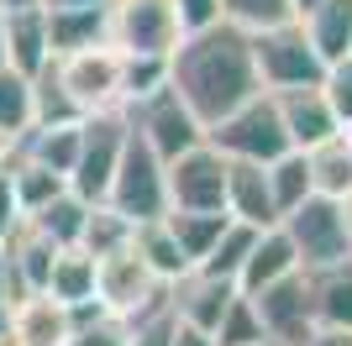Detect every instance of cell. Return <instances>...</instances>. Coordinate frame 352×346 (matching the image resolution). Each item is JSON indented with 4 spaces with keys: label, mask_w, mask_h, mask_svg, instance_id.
I'll return each instance as SVG.
<instances>
[{
    "label": "cell",
    "mask_w": 352,
    "mask_h": 346,
    "mask_svg": "<svg viewBox=\"0 0 352 346\" xmlns=\"http://www.w3.org/2000/svg\"><path fill=\"white\" fill-rule=\"evenodd\" d=\"M168 84L210 131L226 111H236L242 100H252L263 89L258 63H252V32L226 21V16L200 32H184L179 47L168 53Z\"/></svg>",
    "instance_id": "6da1fadb"
},
{
    "label": "cell",
    "mask_w": 352,
    "mask_h": 346,
    "mask_svg": "<svg viewBox=\"0 0 352 346\" xmlns=\"http://www.w3.org/2000/svg\"><path fill=\"white\" fill-rule=\"evenodd\" d=\"M252 63H258V84H263L268 95L300 89V84H321V73H326V58L316 53V43L305 37L300 16H284L274 27L252 32Z\"/></svg>",
    "instance_id": "7a4b0ae2"
},
{
    "label": "cell",
    "mask_w": 352,
    "mask_h": 346,
    "mask_svg": "<svg viewBox=\"0 0 352 346\" xmlns=\"http://www.w3.org/2000/svg\"><path fill=\"white\" fill-rule=\"evenodd\" d=\"M206 142L221 147L226 158H248V163H274L279 152H289V131L279 121V105L268 89H258L252 100H242L236 111H226L216 126L206 131Z\"/></svg>",
    "instance_id": "3957f363"
},
{
    "label": "cell",
    "mask_w": 352,
    "mask_h": 346,
    "mask_svg": "<svg viewBox=\"0 0 352 346\" xmlns=\"http://www.w3.org/2000/svg\"><path fill=\"white\" fill-rule=\"evenodd\" d=\"M105 200L116 205V210L132 220V226L168 210V178H163V158L142 142V137H137L132 126H126V147H121V158H116V173H111Z\"/></svg>",
    "instance_id": "277c9868"
},
{
    "label": "cell",
    "mask_w": 352,
    "mask_h": 346,
    "mask_svg": "<svg viewBox=\"0 0 352 346\" xmlns=\"http://www.w3.org/2000/svg\"><path fill=\"white\" fill-rule=\"evenodd\" d=\"M121 111H126V126H132L163 163L179 158L184 147L206 142V121H200L190 105L179 100V89H174V84L153 89L147 100H132V105H121Z\"/></svg>",
    "instance_id": "5b68a950"
},
{
    "label": "cell",
    "mask_w": 352,
    "mask_h": 346,
    "mask_svg": "<svg viewBox=\"0 0 352 346\" xmlns=\"http://www.w3.org/2000/svg\"><path fill=\"white\" fill-rule=\"evenodd\" d=\"M121 147H126V111L85 115V126H79V158H74V168H69V189L79 200H89V205L105 200Z\"/></svg>",
    "instance_id": "8992f818"
},
{
    "label": "cell",
    "mask_w": 352,
    "mask_h": 346,
    "mask_svg": "<svg viewBox=\"0 0 352 346\" xmlns=\"http://www.w3.org/2000/svg\"><path fill=\"white\" fill-rule=\"evenodd\" d=\"M279 226H284V236L294 242V252H300V268H326V262L352 257L342 210H337V200H326V194H305L294 210L279 216Z\"/></svg>",
    "instance_id": "52a82bcc"
},
{
    "label": "cell",
    "mask_w": 352,
    "mask_h": 346,
    "mask_svg": "<svg viewBox=\"0 0 352 346\" xmlns=\"http://www.w3.org/2000/svg\"><path fill=\"white\" fill-rule=\"evenodd\" d=\"M168 178V210H226V152L210 142L184 147L163 163Z\"/></svg>",
    "instance_id": "ba28073f"
},
{
    "label": "cell",
    "mask_w": 352,
    "mask_h": 346,
    "mask_svg": "<svg viewBox=\"0 0 352 346\" xmlns=\"http://www.w3.org/2000/svg\"><path fill=\"white\" fill-rule=\"evenodd\" d=\"M95 294H100V304L111 315L126 320V315H137V310H147V304H158L163 294H168V284H163L142 262V252L126 242V246H116V252L95 257Z\"/></svg>",
    "instance_id": "9c48e42d"
},
{
    "label": "cell",
    "mask_w": 352,
    "mask_h": 346,
    "mask_svg": "<svg viewBox=\"0 0 352 346\" xmlns=\"http://www.w3.org/2000/svg\"><path fill=\"white\" fill-rule=\"evenodd\" d=\"M53 63H58V79L69 84V95L85 105V115L121 111V47L116 43L79 47V53H63Z\"/></svg>",
    "instance_id": "30bf717a"
},
{
    "label": "cell",
    "mask_w": 352,
    "mask_h": 346,
    "mask_svg": "<svg viewBox=\"0 0 352 346\" xmlns=\"http://www.w3.org/2000/svg\"><path fill=\"white\" fill-rule=\"evenodd\" d=\"M179 37L174 0H111V43L121 53H174Z\"/></svg>",
    "instance_id": "8fae6325"
},
{
    "label": "cell",
    "mask_w": 352,
    "mask_h": 346,
    "mask_svg": "<svg viewBox=\"0 0 352 346\" xmlns=\"http://www.w3.org/2000/svg\"><path fill=\"white\" fill-rule=\"evenodd\" d=\"M258 315H263V331L284 346H300L310 331H316V304H310V273L294 268V273L274 278L268 288L252 294Z\"/></svg>",
    "instance_id": "7c38bea8"
},
{
    "label": "cell",
    "mask_w": 352,
    "mask_h": 346,
    "mask_svg": "<svg viewBox=\"0 0 352 346\" xmlns=\"http://www.w3.org/2000/svg\"><path fill=\"white\" fill-rule=\"evenodd\" d=\"M74 331L69 304L47 288H27L6 304V346H63Z\"/></svg>",
    "instance_id": "4fadbf2b"
},
{
    "label": "cell",
    "mask_w": 352,
    "mask_h": 346,
    "mask_svg": "<svg viewBox=\"0 0 352 346\" xmlns=\"http://www.w3.org/2000/svg\"><path fill=\"white\" fill-rule=\"evenodd\" d=\"M274 105H279V121H284V131H289V147H300V152H310L316 142H326V137L342 131V121H337V111H331V100L321 95V84L279 89Z\"/></svg>",
    "instance_id": "5bb4252c"
},
{
    "label": "cell",
    "mask_w": 352,
    "mask_h": 346,
    "mask_svg": "<svg viewBox=\"0 0 352 346\" xmlns=\"http://www.w3.org/2000/svg\"><path fill=\"white\" fill-rule=\"evenodd\" d=\"M236 284L232 278H216L206 273V268H190V273H179L174 284H168V304H174V315L184 320V325H200V331H216L221 310L232 304Z\"/></svg>",
    "instance_id": "9a60e30c"
},
{
    "label": "cell",
    "mask_w": 352,
    "mask_h": 346,
    "mask_svg": "<svg viewBox=\"0 0 352 346\" xmlns=\"http://www.w3.org/2000/svg\"><path fill=\"white\" fill-rule=\"evenodd\" d=\"M226 216L248 220V226H274L279 220L274 184H268V163L226 158Z\"/></svg>",
    "instance_id": "2e32d148"
},
{
    "label": "cell",
    "mask_w": 352,
    "mask_h": 346,
    "mask_svg": "<svg viewBox=\"0 0 352 346\" xmlns=\"http://www.w3.org/2000/svg\"><path fill=\"white\" fill-rule=\"evenodd\" d=\"M6 257H11V299L27 294V288H43L47 273H53V257H58V242L47 236L37 220H16L11 236H6ZM6 299V304H11Z\"/></svg>",
    "instance_id": "e0dca14e"
},
{
    "label": "cell",
    "mask_w": 352,
    "mask_h": 346,
    "mask_svg": "<svg viewBox=\"0 0 352 346\" xmlns=\"http://www.w3.org/2000/svg\"><path fill=\"white\" fill-rule=\"evenodd\" d=\"M43 16H47V47H53V58L111 43V0L105 5H43Z\"/></svg>",
    "instance_id": "ac0fdd59"
},
{
    "label": "cell",
    "mask_w": 352,
    "mask_h": 346,
    "mask_svg": "<svg viewBox=\"0 0 352 346\" xmlns=\"http://www.w3.org/2000/svg\"><path fill=\"white\" fill-rule=\"evenodd\" d=\"M6 63H11L21 79H32V73H43L47 63H53L43 5H16V11H6Z\"/></svg>",
    "instance_id": "d6986e66"
},
{
    "label": "cell",
    "mask_w": 352,
    "mask_h": 346,
    "mask_svg": "<svg viewBox=\"0 0 352 346\" xmlns=\"http://www.w3.org/2000/svg\"><path fill=\"white\" fill-rule=\"evenodd\" d=\"M294 268H300V252H294V242L284 236V226L274 220V226H263L252 236V252H248V262H242V273H236V288H242V294H258V288H268L274 278L294 273Z\"/></svg>",
    "instance_id": "ffe728a7"
},
{
    "label": "cell",
    "mask_w": 352,
    "mask_h": 346,
    "mask_svg": "<svg viewBox=\"0 0 352 346\" xmlns=\"http://www.w3.org/2000/svg\"><path fill=\"white\" fill-rule=\"evenodd\" d=\"M310 273V304H316V331H352V257L305 268Z\"/></svg>",
    "instance_id": "44dd1931"
},
{
    "label": "cell",
    "mask_w": 352,
    "mask_h": 346,
    "mask_svg": "<svg viewBox=\"0 0 352 346\" xmlns=\"http://www.w3.org/2000/svg\"><path fill=\"white\" fill-rule=\"evenodd\" d=\"M300 27L326 63H337L352 53V0H316L310 11H300Z\"/></svg>",
    "instance_id": "7402d4cb"
},
{
    "label": "cell",
    "mask_w": 352,
    "mask_h": 346,
    "mask_svg": "<svg viewBox=\"0 0 352 346\" xmlns=\"http://www.w3.org/2000/svg\"><path fill=\"white\" fill-rule=\"evenodd\" d=\"M305 163H310V189L326 194V200H342L352 189V137H347V126H342L337 137L316 142L305 152Z\"/></svg>",
    "instance_id": "603a6c76"
},
{
    "label": "cell",
    "mask_w": 352,
    "mask_h": 346,
    "mask_svg": "<svg viewBox=\"0 0 352 346\" xmlns=\"http://www.w3.org/2000/svg\"><path fill=\"white\" fill-rule=\"evenodd\" d=\"M79 126H85V121H63V126H27L21 137H16V152H21V158H37L43 168H53V173L69 178L74 158H79Z\"/></svg>",
    "instance_id": "cb8c5ba5"
},
{
    "label": "cell",
    "mask_w": 352,
    "mask_h": 346,
    "mask_svg": "<svg viewBox=\"0 0 352 346\" xmlns=\"http://www.w3.org/2000/svg\"><path fill=\"white\" fill-rule=\"evenodd\" d=\"M132 246L142 252V262L163 278V284H174L179 273H190V257H184V246H179V236L168 231L163 216L137 220V226H132Z\"/></svg>",
    "instance_id": "d4e9b609"
},
{
    "label": "cell",
    "mask_w": 352,
    "mask_h": 346,
    "mask_svg": "<svg viewBox=\"0 0 352 346\" xmlns=\"http://www.w3.org/2000/svg\"><path fill=\"white\" fill-rule=\"evenodd\" d=\"M32 126H63V121H85V105L69 95L58 79V63H47L43 73H32Z\"/></svg>",
    "instance_id": "484cf974"
},
{
    "label": "cell",
    "mask_w": 352,
    "mask_h": 346,
    "mask_svg": "<svg viewBox=\"0 0 352 346\" xmlns=\"http://www.w3.org/2000/svg\"><path fill=\"white\" fill-rule=\"evenodd\" d=\"M47 294L53 299H63V304H74V299H89L95 294V257H89L85 246L74 242V246H58V257H53V273H47Z\"/></svg>",
    "instance_id": "4316f807"
},
{
    "label": "cell",
    "mask_w": 352,
    "mask_h": 346,
    "mask_svg": "<svg viewBox=\"0 0 352 346\" xmlns=\"http://www.w3.org/2000/svg\"><path fill=\"white\" fill-rule=\"evenodd\" d=\"M163 220H168V231L179 236V246H184V257H190V268H195V262L216 246L221 226L232 216H226V210H163Z\"/></svg>",
    "instance_id": "83f0119b"
},
{
    "label": "cell",
    "mask_w": 352,
    "mask_h": 346,
    "mask_svg": "<svg viewBox=\"0 0 352 346\" xmlns=\"http://www.w3.org/2000/svg\"><path fill=\"white\" fill-rule=\"evenodd\" d=\"M11 184H16V200H21V216H32V210H43L53 194H63L69 189V178L53 168H43L37 158H21L11 147Z\"/></svg>",
    "instance_id": "f1b7e54d"
},
{
    "label": "cell",
    "mask_w": 352,
    "mask_h": 346,
    "mask_svg": "<svg viewBox=\"0 0 352 346\" xmlns=\"http://www.w3.org/2000/svg\"><path fill=\"white\" fill-rule=\"evenodd\" d=\"M258 231H263V226H248V220H226V226H221V236H216V246H210V252L195 262V268H206V273L232 278V284H236V273H242V262H248L252 236H258Z\"/></svg>",
    "instance_id": "f546056e"
},
{
    "label": "cell",
    "mask_w": 352,
    "mask_h": 346,
    "mask_svg": "<svg viewBox=\"0 0 352 346\" xmlns=\"http://www.w3.org/2000/svg\"><path fill=\"white\" fill-rule=\"evenodd\" d=\"M132 242V220L121 216L111 200H95L85 216V231H79V246H85L89 257H105V252H116V246Z\"/></svg>",
    "instance_id": "4dcf8cb0"
},
{
    "label": "cell",
    "mask_w": 352,
    "mask_h": 346,
    "mask_svg": "<svg viewBox=\"0 0 352 346\" xmlns=\"http://www.w3.org/2000/svg\"><path fill=\"white\" fill-rule=\"evenodd\" d=\"M216 346H258V341H268V331H263V315H258V304H252V294H242L236 288L232 294V304L221 310V320H216Z\"/></svg>",
    "instance_id": "1f68e13d"
},
{
    "label": "cell",
    "mask_w": 352,
    "mask_h": 346,
    "mask_svg": "<svg viewBox=\"0 0 352 346\" xmlns=\"http://www.w3.org/2000/svg\"><path fill=\"white\" fill-rule=\"evenodd\" d=\"M85 216H89V200H79L74 189H63V194H53L43 210H32L27 220H37L58 246H74V242H79V231H85Z\"/></svg>",
    "instance_id": "d6a6232c"
},
{
    "label": "cell",
    "mask_w": 352,
    "mask_h": 346,
    "mask_svg": "<svg viewBox=\"0 0 352 346\" xmlns=\"http://www.w3.org/2000/svg\"><path fill=\"white\" fill-rule=\"evenodd\" d=\"M168 84V53H121V105L147 100Z\"/></svg>",
    "instance_id": "836d02e7"
},
{
    "label": "cell",
    "mask_w": 352,
    "mask_h": 346,
    "mask_svg": "<svg viewBox=\"0 0 352 346\" xmlns=\"http://www.w3.org/2000/svg\"><path fill=\"white\" fill-rule=\"evenodd\" d=\"M268 184H274V205H279V216H284V210H294L305 194H316V189H310V163H305V152H300V147L279 152V158L268 163Z\"/></svg>",
    "instance_id": "e575fe53"
},
{
    "label": "cell",
    "mask_w": 352,
    "mask_h": 346,
    "mask_svg": "<svg viewBox=\"0 0 352 346\" xmlns=\"http://www.w3.org/2000/svg\"><path fill=\"white\" fill-rule=\"evenodd\" d=\"M27 126H32V84L16 69H0V131L21 137Z\"/></svg>",
    "instance_id": "d590c367"
},
{
    "label": "cell",
    "mask_w": 352,
    "mask_h": 346,
    "mask_svg": "<svg viewBox=\"0 0 352 346\" xmlns=\"http://www.w3.org/2000/svg\"><path fill=\"white\" fill-rule=\"evenodd\" d=\"M221 16L226 21H236V27H274V21H284V16H294V0H221Z\"/></svg>",
    "instance_id": "8d00e7d4"
},
{
    "label": "cell",
    "mask_w": 352,
    "mask_h": 346,
    "mask_svg": "<svg viewBox=\"0 0 352 346\" xmlns=\"http://www.w3.org/2000/svg\"><path fill=\"white\" fill-rule=\"evenodd\" d=\"M63 346H126V320L111 315V310L95 315V320H79Z\"/></svg>",
    "instance_id": "74e56055"
},
{
    "label": "cell",
    "mask_w": 352,
    "mask_h": 346,
    "mask_svg": "<svg viewBox=\"0 0 352 346\" xmlns=\"http://www.w3.org/2000/svg\"><path fill=\"white\" fill-rule=\"evenodd\" d=\"M321 95L331 100L337 121L347 126V121H352V53L337 58V63H326V73H321Z\"/></svg>",
    "instance_id": "f35d334b"
},
{
    "label": "cell",
    "mask_w": 352,
    "mask_h": 346,
    "mask_svg": "<svg viewBox=\"0 0 352 346\" xmlns=\"http://www.w3.org/2000/svg\"><path fill=\"white\" fill-rule=\"evenodd\" d=\"M174 11H179V27L184 32H200L210 21H221V0H174Z\"/></svg>",
    "instance_id": "ab89813d"
},
{
    "label": "cell",
    "mask_w": 352,
    "mask_h": 346,
    "mask_svg": "<svg viewBox=\"0 0 352 346\" xmlns=\"http://www.w3.org/2000/svg\"><path fill=\"white\" fill-rule=\"evenodd\" d=\"M21 220V200H16V184H11V158L0 163V236H11V226Z\"/></svg>",
    "instance_id": "60d3db41"
},
{
    "label": "cell",
    "mask_w": 352,
    "mask_h": 346,
    "mask_svg": "<svg viewBox=\"0 0 352 346\" xmlns=\"http://www.w3.org/2000/svg\"><path fill=\"white\" fill-rule=\"evenodd\" d=\"M168 346H216V336L200 331V325H184V320H179V331H174V341H168Z\"/></svg>",
    "instance_id": "b9f144b4"
},
{
    "label": "cell",
    "mask_w": 352,
    "mask_h": 346,
    "mask_svg": "<svg viewBox=\"0 0 352 346\" xmlns=\"http://www.w3.org/2000/svg\"><path fill=\"white\" fill-rule=\"evenodd\" d=\"M300 346H352V331H310Z\"/></svg>",
    "instance_id": "7bdbcfd3"
},
{
    "label": "cell",
    "mask_w": 352,
    "mask_h": 346,
    "mask_svg": "<svg viewBox=\"0 0 352 346\" xmlns=\"http://www.w3.org/2000/svg\"><path fill=\"white\" fill-rule=\"evenodd\" d=\"M0 299H11V257H6V236H0Z\"/></svg>",
    "instance_id": "ee69618b"
},
{
    "label": "cell",
    "mask_w": 352,
    "mask_h": 346,
    "mask_svg": "<svg viewBox=\"0 0 352 346\" xmlns=\"http://www.w3.org/2000/svg\"><path fill=\"white\" fill-rule=\"evenodd\" d=\"M337 210H342V226H347V242H352V189L337 200Z\"/></svg>",
    "instance_id": "f6af8a7d"
},
{
    "label": "cell",
    "mask_w": 352,
    "mask_h": 346,
    "mask_svg": "<svg viewBox=\"0 0 352 346\" xmlns=\"http://www.w3.org/2000/svg\"><path fill=\"white\" fill-rule=\"evenodd\" d=\"M11 147H16V137H11V131H0V163L11 158Z\"/></svg>",
    "instance_id": "bcb514c9"
},
{
    "label": "cell",
    "mask_w": 352,
    "mask_h": 346,
    "mask_svg": "<svg viewBox=\"0 0 352 346\" xmlns=\"http://www.w3.org/2000/svg\"><path fill=\"white\" fill-rule=\"evenodd\" d=\"M0 69H11L6 63V11H0Z\"/></svg>",
    "instance_id": "7dc6e473"
},
{
    "label": "cell",
    "mask_w": 352,
    "mask_h": 346,
    "mask_svg": "<svg viewBox=\"0 0 352 346\" xmlns=\"http://www.w3.org/2000/svg\"><path fill=\"white\" fill-rule=\"evenodd\" d=\"M43 5H105V0H43Z\"/></svg>",
    "instance_id": "c3c4849f"
},
{
    "label": "cell",
    "mask_w": 352,
    "mask_h": 346,
    "mask_svg": "<svg viewBox=\"0 0 352 346\" xmlns=\"http://www.w3.org/2000/svg\"><path fill=\"white\" fill-rule=\"evenodd\" d=\"M16 5H43V0H0V11H16Z\"/></svg>",
    "instance_id": "681fc988"
},
{
    "label": "cell",
    "mask_w": 352,
    "mask_h": 346,
    "mask_svg": "<svg viewBox=\"0 0 352 346\" xmlns=\"http://www.w3.org/2000/svg\"><path fill=\"white\" fill-rule=\"evenodd\" d=\"M0 341H6V299H0Z\"/></svg>",
    "instance_id": "f907efd6"
},
{
    "label": "cell",
    "mask_w": 352,
    "mask_h": 346,
    "mask_svg": "<svg viewBox=\"0 0 352 346\" xmlns=\"http://www.w3.org/2000/svg\"><path fill=\"white\" fill-rule=\"evenodd\" d=\"M310 5H316V0H294V16H300V11H310Z\"/></svg>",
    "instance_id": "816d5d0a"
},
{
    "label": "cell",
    "mask_w": 352,
    "mask_h": 346,
    "mask_svg": "<svg viewBox=\"0 0 352 346\" xmlns=\"http://www.w3.org/2000/svg\"><path fill=\"white\" fill-rule=\"evenodd\" d=\"M258 346H284V341H274V336H268V341H258Z\"/></svg>",
    "instance_id": "f5cc1de1"
},
{
    "label": "cell",
    "mask_w": 352,
    "mask_h": 346,
    "mask_svg": "<svg viewBox=\"0 0 352 346\" xmlns=\"http://www.w3.org/2000/svg\"><path fill=\"white\" fill-rule=\"evenodd\" d=\"M347 137H352V121H347Z\"/></svg>",
    "instance_id": "db71d44e"
},
{
    "label": "cell",
    "mask_w": 352,
    "mask_h": 346,
    "mask_svg": "<svg viewBox=\"0 0 352 346\" xmlns=\"http://www.w3.org/2000/svg\"><path fill=\"white\" fill-rule=\"evenodd\" d=\"M0 346H6V341H0Z\"/></svg>",
    "instance_id": "11a10c76"
}]
</instances>
